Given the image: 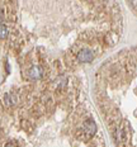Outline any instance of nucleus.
Wrapping results in <instances>:
<instances>
[{
    "label": "nucleus",
    "instance_id": "f257e3e1",
    "mask_svg": "<svg viewBox=\"0 0 137 147\" xmlns=\"http://www.w3.org/2000/svg\"><path fill=\"white\" fill-rule=\"evenodd\" d=\"M80 133H78V138L80 140H89L91 137L95 134L97 132V124L94 123L93 121H86L84 122L83 127L80 128V131H79Z\"/></svg>",
    "mask_w": 137,
    "mask_h": 147
},
{
    "label": "nucleus",
    "instance_id": "f03ea898",
    "mask_svg": "<svg viewBox=\"0 0 137 147\" xmlns=\"http://www.w3.org/2000/svg\"><path fill=\"white\" fill-rule=\"evenodd\" d=\"M93 60H94V53H93V51H90V50H83L78 53L79 62L86 63V62H90V61H93Z\"/></svg>",
    "mask_w": 137,
    "mask_h": 147
},
{
    "label": "nucleus",
    "instance_id": "7ed1b4c3",
    "mask_svg": "<svg viewBox=\"0 0 137 147\" xmlns=\"http://www.w3.org/2000/svg\"><path fill=\"white\" fill-rule=\"evenodd\" d=\"M18 102H19V99H18V96L15 95L14 93H8L3 98V103H4V105L8 107V108H11V107L17 105Z\"/></svg>",
    "mask_w": 137,
    "mask_h": 147
},
{
    "label": "nucleus",
    "instance_id": "20e7f679",
    "mask_svg": "<svg viewBox=\"0 0 137 147\" xmlns=\"http://www.w3.org/2000/svg\"><path fill=\"white\" fill-rule=\"evenodd\" d=\"M43 76V69L41 66H33L28 70V78L30 80H39Z\"/></svg>",
    "mask_w": 137,
    "mask_h": 147
},
{
    "label": "nucleus",
    "instance_id": "39448f33",
    "mask_svg": "<svg viewBox=\"0 0 137 147\" xmlns=\"http://www.w3.org/2000/svg\"><path fill=\"white\" fill-rule=\"evenodd\" d=\"M8 34H9V30H8V28L4 26V24L0 23V39L7 38Z\"/></svg>",
    "mask_w": 137,
    "mask_h": 147
},
{
    "label": "nucleus",
    "instance_id": "423d86ee",
    "mask_svg": "<svg viewBox=\"0 0 137 147\" xmlns=\"http://www.w3.org/2000/svg\"><path fill=\"white\" fill-rule=\"evenodd\" d=\"M5 147H17L14 145V143H11V142H9V143H7V145H5Z\"/></svg>",
    "mask_w": 137,
    "mask_h": 147
},
{
    "label": "nucleus",
    "instance_id": "0eeeda50",
    "mask_svg": "<svg viewBox=\"0 0 137 147\" xmlns=\"http://www.w3.org/2000/svg\"><path fill=\"white\" fill-rule=\"evenodd\" d=\"M3 20H4V15H3V11L0 10V23H1Z\"/></svg>",
    "mask_w": 137,
    "mask_h": 147
}]
</instances>
